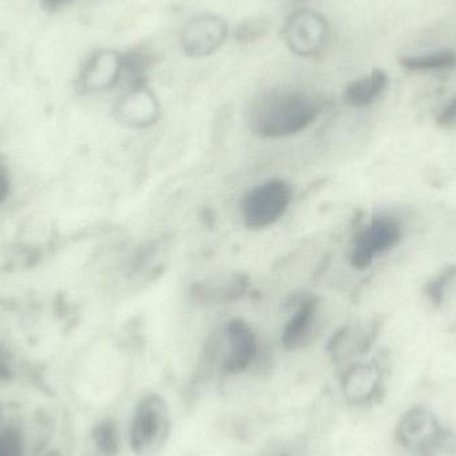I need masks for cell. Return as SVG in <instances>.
<instances>
[{"instance_id": "obj_1", "label": "cell", "mask_w": 456, "mask_h": 456, "mask_svg": "<svg viewBox=\"0 0 456 456\" xmlns=\"http://www.w3.org/2000/svg\"><path fill=\"white\" fill-rule=\"evenodd\" d=\"M323 109L324 102L307 91L271 90L252 103L249 128L260 138H289L307 130Z\"/></svg>"}, {"instance_id": "obj_2", "label": "cell", "mask_w": 456, "mask_h": 456, "mask_svg": "<svg viewBox=\"0 0 456 456\" xmlns=\"http://www.w3.org/2000/svg\"><path fill=\"white\" fill-rule=\"evenodd\" d=\"M395 436L398 444L415 456H442L456 450L455 434L426 406L412 407L404 412Z\"/></svg>"}, {"instance_id": "obj_3", "label": "cell", "mask_w": 456, "mask_h": 456, "mask_svg": "<svg viewBox=\"0 0 456 456\" xmlns=\"http://www.w3.org/2000/svg\"><path fill=\"white\" fill-rule=\"evenodd\" d=\"M291 202V186L283 179H270L244 195L241 219L249 230H265L283 218Z\"/></svg>"}, {"instance_id": "obj_4", "label": "cell", "mask_w": 456, "mask_h": 456, "mask_svg": "<svg viewBox=\"0 0 456 456\" xmlns=\"http://www.w3.org/2000/svg\"><path fill=\"white\" fill-rule=\"evenodd\" d=\"M171 420L167 404L159 395L142 399L131 422L130 444L136 455L159 452L170 436Z\"/></svg>"}, {"instance_id": "obj_5", "label": "cell", "mask_w": 456, "mask_h": 456, "mask_svg": "<svg viewBox=\"0 0 456 456\" xmlns=\"http://www.w3.org/2000/svg\"><path fill=\"white\" fill-rule=\"evenodd\" d=\"M330 26L321 13L300 8L289 13L281 29V37L295 55L315 58L329 42Z\"/></svg>"}, {"instance_id": "obj_6", "label": "cell", "mask_w": 456, "mask_h": 456, "mask_svg": "<svg viewBox=\"0 0 456 456\" xmlns=\"http://www.w3.org/2000/svg\"><path fill=\"white\" fill-rule=\"evenodd\" d=\"M402 228L398 222L386 216L374 218L354 236L350 249V263L358 270L370 267L375 257L398 246Z\"/></svg>"}, {"instance_id": "obj_7", "label": "cell", "mask_w": 456, "mask_h": 456, "mask_svg": "<svg viewBox=\"0 0 456 456\" xmlns=\"http://www.w3.org/2000/svg\"><path fill=\"white\" fill-rule=\"evenodd\" d=\"M228 37V27L216 15H200L192 19L182 34V47L191 58H205L216 53Z\"/></svg>"}, {"instance_id": "obj_8", "label": "cell", "mask_w": 456, "mask_h": 456, "mask_svg": "<svg viewBox=\"0 0 456 456\" xmlns=\"http://www.w3.org/2000/svg\"><path fill=\"white\" fill-rule=\"evenodd\" d=\"M248 289V278L244 273H222L195 281L191 287V297L202 305H231L243 299Z\"/></svg>"}, {"instance_id": "obj_9", "label": "cell", "mask_w": 456, "mask_h": 456, "mask_svg": "<svg viewBox=\"0 0 456 456\" xmlns=\"http://www.w3.org/2000/svg\"><path fill=\"white\" fill-rule=\"evenodd\" d=\"M115 117L130 128L143 130L151 127L160 118L159 102L146 85L131 87L118 102Z\"/></svg>"}, {"instance_id": "obj_10", "label": "cell", "mask_w": 456, "mask_h": 456, "mask_svg": "<svg viewBox=\"0 0 456 456\" xmlns=\"http://www.w3.org/2000/svg\"><path fill=\"white\" fill-rule=\"evenodd\" d=\"M227 353L224 371L228 375L246 371L257 355V339L248 323L233 319L226 327Z\"/></svg>"}, {"instance_id": "obj_11", "label": "cell", "mask_w": 456, "mask_h": 456, "mask_svg": "<svg viewBox=\"0 0 456 456\" xmlns=\"http://www.w3.org/2000/svg\"><path fill=\"white\" fill-rule=\"evenodd\" d=\"M122 79V53L117 51H96L80 74V87L86 93H104Z\"/></svg>"}, {"instance_id": "obj_12", "label": "cell", "mask_w": 456, "mask_h": 456, "mask_svg": "<svg viewBox=\"0 0 456 456\" xmlns=\"http://www.w3.org/2000/svg\"><path fill=\"white\" fill-rule=\"evenodd\" d=\"M343 391L354 404L378 401L383 394L382 370L375 364H355L343 378Z\"/></svg>"}, {"instance_id": "obj_13", "label": "cell", "mask_w": 456, "mask_h": 456, "mask_svg": "<svg viewBox=\"0 0 456 456\" xmlns=\"http://www.w3.org/2000/svg\"><path fill=\"white\" fill-rule=\"evenodd\" d=\"M319 322V303L305 297L297 305L281 332V343L286 350L305 347L313 340Z\"/></svg>"}, {"instance_id": "obj_14", "label": "cell", "mask_w": 456, "mask_h": 456, "mask_svg": "<svg viewBox=\"0 0 456 456\" xmlns=\"http://www.w3.org/2000/svg\"><path fill=\"white\" fill-rule=\"evenodd\" d=\"M388 83L390 79L387 72L380 69H372L366 77L351 82L346 87L343 99L348 106L356 107V109L370 106L387 90Z\"/></svg>"}, {"instance_id": "obj_15", "label": "cell", "mask_w": 456, "mask_h": 456, "mask_svg": "<svg viewBox=\"0 0 456 456\" xmlns=\"http://www.w3.org/2000/svg\"><path fill=\"white\" fill-rule=\"evenodd\" d=\"M157 55L146 45H138L133 50L122 53V77L130 82V87L146 85V75L154 66Z\"/></svg>"}, {"instance_id": "obj_16", "label": "cell", "mask_w": 456, "mask_h": 456, "mask_svg": "<svg viewBox=\"0 0 456 456\" xmlns=\"http://www.w3.org/2000/svg\"><path fill=\"white\" fill-rule=\"evenodd\" d=\"M399 66L407 71L414 72L452 69L456 67V53L450 48H442L422 55L403 56L399 59Z\"/></svg>"}, {"instance_id": "obj_17", "label": "cell", "mask_w": 456, "mask_h": 456, "mask_svg": "<svg viewBox=\"0 0 456 456\" xmlns=\"http://www.w3.org/2000/svg\"><path fill=\"white\" fill-rule=\"evenodd\" d=\"M91 439L101 456H117L119 452V433L112 420L107 419L98 423L94 428Z\"/></svg>"}, {"instance_id": "obj_18", "label": "cell", "mask_w": 456, "mask_h": 456, "mask_svg": "<svg viewBox=\"0 0 456 456\" xmlns=\"http://www.w3.org/2000/svg\"><path fill=\"white\" fill-rule=\"evenodd\" d=\"M456 279V265H449L444 268L438 275L434 276L428 284H426V295L428 300L433 303L436 307H439L444 302L447 289L450 284Z\"/></svg>"}, {"instance_id": "obj_19", "label": "cell", "mask_w": 456, "mask_h": 456, "mask_svg": "<svg viewBox=\"0 0 456 456\" xmlns=\"http://www.w3.org/2000/svg\"><path fill=\"white\" fill-rule=\"evenodd\" d=\"M271 28L270 19L265 16L247 19L238 24L235 29V39L239 43H252L262 39Z\"/></svg>"}, {"instance_id": "obj_20", "label": "cell", "mask_w": 456, "mask_h": 456, "mask_svg": "<svg viewBox=\"0 0 456 456\" xmlns=\"http://www.w3.org/2000/svg\"><path fill=\"white\" fill-rule=\"evenodd\" d=\"M0 456H26L23 434L16 426L0 428Z\"/></svg>"}, {"instance_id": "obj_21", "label": "cell", "mask_w": 456, "mask_h": 456, "mask_svg": "<svg viewBox=\"0 0 456 456\" xmlns=\"http://www.w3.org/2000/svg\"><path fill=\"white\" fill-rule=\"evenodd\" d=\"M436 125L444 128L454 127V126H456V96L444 107L441 112H439L438 117H436Z\"/></svg>"}, {"instance_id": "obj_22", "label": "cell", "mask_w": 456, "mask_h": 456, "mask_svg": "<svg viewBox=\"0 0 456 456\" xmlns=\"http://www.w3.org/2000/svg\"><path fill=\"white\" fill-rule=\"evenodd\" d=\"M13 371L11 366L10 355L7 351L0 346V382H7L12 378Z\"/></svg>"}, {"instance_id": "obj_23", "label": "cell", "mask_w": 456, "mask_h": 456, "mask_svg": "<svg viewBox=\"0 0 456 456\" xmlns=\"http://www.w3.org/2000/svg\"><path fill=\"white\" fill-rule=\"evenodd\" d=\"M69 2H71V0H42V5L45 10L56 11Z\"/></svg>"}, {"instance_id": "obj_24", "label": "cell", "mask_w": 456, "mask_h": 456, "mask_svg": "<svg viewBox=\"0 0 456 456\" xmlns=\"http://www.w3.org/2000/svg\"><path fill=\"white\" fill-rule=\"evenodd\" d=\"M43 456H61V455L59 454L58 452H47V454H45Z\"/></svg>"}]
</instances>
